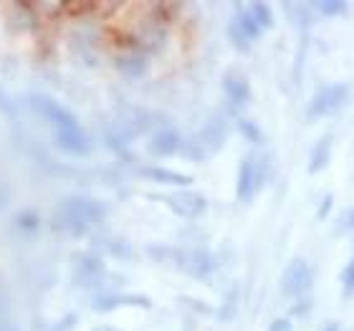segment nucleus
Wrapping results in <instances>:
<instances>
[{
  "label": "nucleus",
  "instance_id": "nucleus-6",
  "mask_svg": "<svg viewBox=\"0 0 354 331\" xmlns=\"http://www.w3.org/2000/svg\"><path fill=\"white\" fill-rule=\"evenodd\" d=\"M142 175L155 177L157 182H167V185H187V182H190V177L180 175V172H172V169H162V167L142 169Z\"/></svg>",
  "mask_w": 354,
  "mask_h": 331
},
{
  "label": "nucleus",
  "instance_id": "nucleus-11",
  "mask_svg": "<svg viewBox=\"0 0 354 331\" xmlns=\"http://www.w3.org/2000/svg\"><path fill=\"white\" fill-rule=\"evenodd\" d=\"M0 111H3V114H8L10 119L15 117V114H13V106H10V102H8V96H3V94H0Z\"/></svg>",
  "mask_w": 354,
  "mask_h": 331
},
{
  "label": "nucleus",
  "instance_id": "nucleus-7",
  "mask_svg": "<svg viewBox=\"0 0 354 331\" xmlns=\"http://www.w3.org/2000/svg\"><path fill=\"white\" fill-rule=\"evenodd\" d=\"M145 66H147V61H145V56H140V53H129L124 59H119V68H122L127 76H140L142 71H145Z\"/></svg>",
  "mask_w": 354,
  "mask_h": 331
},
{
  "label": "nucleus",
  "instance_id": "nucleus-9",
  "mask_svg": "<svg viewBox=\"0 0 354 331\" xmlns=\"http://www.w3.org/2000/svg\"><path fill=\"white\" fill-rule=\"evenodd\" d=\"M18 228H38V215L36 213H18Z\"/></svg>",
  "mask_w": 354,
  "mask_h": 331
},
{
  "label": "nucleus",
  "instance_id": "nucleus-4",
  "mask_svg": "<svg viewBox=\"0 0 354 331\" xmlns=\"http://www.w3.org/2000/svg\"><path fill=\"white\" fill-rule=\"evenodd\" d=\"M177 147H180V137H177L172 129L157 132L155 137H152V142H149V149H152L155 155H172V152H177Z\"/></svg>",
  "mask_w": 354,
  "mask_h": 331
},
{
  "label": "nucleus",
  "instance_id": "nucleus-10",
  "mask_svg": "<svg viewBox=\"0 0 354 331\" xmlns=\"http://www.w3.org/2000/svg\"><path fill=\"white\" fill-rule=\"evenodd\" d=\"M10 296H8V288L0 283V321H6L8 316V309H10V301H8Z\"/></svg>",
  "mask_w": 354,
  "mask_h": 331
},
{
  "label": "nucleus",
  "instance_id": "nucleus-1",
  "mask_svg": "<svg viewBox=\"0 0 354 331\" xmlns=\"http://www.w3.org/2000/svg\"><path fill=\"white\" fill-rule=\"evenodd\" d=\"M26 104L30 106L33 114L48 122L53 126V134H56V144H59L64 152L68 155H84L88 149L86 134L79 126L76 117L68 109H64L59 102H53L51 96H41V94H30L26 99Z\"/></svg>",
  "mask_w": 354,
  "mask_h": 331
},
{
  "label": "nucleus",
  "instance_id": "nucleus-5",
  "mask_svg": "<svg viewBox=\"0 0 354 331\" xmlns=\"http://www.w3.org/2000/svg\"><path fill=\"white\" fill-rule=\"evenodd\" d=\"M129 306V303H134V306H149V299H142V296H106V299H99V301L94 303L96 311H111L117 309V306Z\"/></svg>",
  "mask_w": 354,
  "mask_h": 331
},
{
  "label": "nucleus",
  "instance_id": "nucleus-3",
  "mask_svg": "<svg viewBox=\"0 0 354 331\" xmlns=\"http://www.w3.org/2000/svg\"><path fill=\"white\" fill-rule=\"evenodd\" d=\"M170 205L175 207V213L185 215V218H195L205 210V200L200 195H192V192H177L170 198Z\"/></svg>",
  "mask_w": 354,
  "mask_h": 331
},
{
  "label": "nucleus",
  "instance_id": "nucleus-2",
  "mask_svg": "<svg viewBox=\"0 0 354 331\" xmlns=\"http://www.w3.org/2000/svg\"><path fill=\"white\" fill-rule=\"evenodd\" d=\"M104 218V205L96 200L84 198H68L64 200L56 213H53V228L68 230V233H82L91 223Z\"/></svg>",
  "mask_w": 354,
  "mask_h": 331
},
{
  "label": "nucleus",
  "instance_id": "nucleus-8",
  "mask_svg": "<svg viewBox=\"0 0 354 331\" xmlns=\"http://www.w3.org/2000/svg\"><path fill=\"white\" fill-rule=\"evenodd\" d=\"M225 88L233 94V99L243 102V96H245V84L243 82H238V79H228V82H225Z\"/></svg>",
  "mask_w": 354,
  "mask_h": 331
},
{
  "label": "nucleus",
  "instance_id": "nucleus-12",
  "mask_svg": "<svg viewBox=\"0 0 354 331\" xmlns=\"http://www.w3.org/2000/svg\"><path fill=\"white\" fill-rule=\"evenodd\" d=\"M0 331H18V329H15V326L6 319V321H0Z\"/></svg>",
  "mask_w": 354,
  "mask_h": 331
}]
</instances>
